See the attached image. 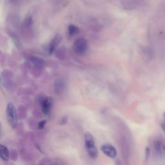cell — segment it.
Here are the masks:
<instances>
[{
  "label": "cell",
  "instance_id": "6da1fadb",
  "mask_svg": "<svg viewBox=\"0 0 165 165\" xmlns=\"http://www.w3.org/2000/svg\"><path fill=\"white\" fill-rule=\"evenodd\" d=\"M6 116L8 124L12 128H15L17 123V115L14 105L11 103L7 105Z\"/></svg>",
  "mask_w": 165,
  "mask_h": 165
},
{
  "label": "cell",
  "instance_id": "7a4b0ae2",
  "mask_svg": "<svg viewBox=\"0 0 165 165\" xmlns=\"http://www.w3.org/2000/svg\"><path fill=\"white\" fill-rule=\"evenodd\" d=\"M88 48L87 42L85 40L79 38L76 40L74 43V50L79 55H82L86 52Z\"/></svg>",
  "mask_w": 165,
  "mask_h": 165
},
{
  "label": "cell",
  "instance_id": "3957f363",
  "mask_svg": "<svg viewBox=\"0 0 165 165\" xmlns=\"http://www.w3.org/2000/svg\"><path fill=\"white\" fill-rule=\"evenodd\" d=\"M41 110L45 114H49L52 105V101L50 97H43L40 101Z\"/></svg>",
  "mask_w": 165,
  "mask_h": 165
},
{
  "label": "cell",
  "instance_id": "277c9868",
  "mask_svg": "<svg viewBox=\"0 0 165 165\" xmlns=\"http://www.w3.org/2000/svg\"><path fill=\"white\" fill-rule=\"evenodd\" d=\"M101 151L104 154L107 155L111 158H115L117 155V152L116 148L112 145L111 144H104L101 147Z\"/></svg>",
  "mask_w": 165,
  "mask_h": 165
},
{
  "label": "cell",
  "instance_id": "5b68a950",
  "mask_svg": "<svg viewBox=\"0 0 165 165\" xmlns=\"http://www.w3.org/2000/svg\"><path fill=\"white\" fill-rule=\"evenodd\" d=\"M61 41V37L59 35H56L55 37L53 38V40L51 41L50 45H49V53L52 54L54 50H56V47L58 46V45L60 43Z\"/></svg>",
  "mask_w": 165,
  "mask_h": 165
},
{
  "label": "cell",
  "instance_id": "8992f818",
  "mask_svg": "<svg viewBox=\"0 0 165 165\" xmlns=\"http://www.w3.org/2000/svg\"><path fill=\"white\" fill-rule=\"evenodd\" d=\"M65 82H64L62 79H57L54 83V90L56 92V94H61L64 89H65Z\"/></svg>",
  "mask_w": 165,
  "mask_h": 165
},
{
  "label": "cell",
  "instance_id": "52a82bcc",
  "mask_svg": "<svg viewBox=\"0 0 165 165\" xmlns=\"http://www.w3.org/2000/svg\"><path fill=\"white\" fill-rule=\"evenodd\" d=\"M85 146L86 148H92L95 146L94 137L90 132H87L85 135Z\"/></svg>",
  "mask_w": 165,
  "mask_h": 165
},
{
  "label": "cell",
  "instance_id": "ba28073f",
  "mask_svg": "<svg viewBox=\"0 0 165 165\" xmlns=\"http://www.w3.org/2000/svg\"><path fill=\"white\" fill-rule=\"evenodd\" d=\"M10 157L8 149L5 146L0 144V158H2L4 161H8Z\"/></svg>",
  "mask_w": 165,
  "mask_h": 165
},
{
  "label": "cell",
  "instance_id": "9c48e42d",
  "mask_svg": "<svg viewBox=\"0 0 165 165\" xmlns=\"http://www.w3.org/2000/svg\"><path fill=\"white\" fill-rule=\"evenodd\" d=\"M30 62L37 67H43L45 65V61L43 59L35 56H31L30 58Z\"/></svg>",
  "mask_w": 165,
  "mask_h": 165
},
{
  "label": "cell",
  "instance_id": "30bf717a",
  "mask_svg": "<svg viewBox=\"0 0 165 165\" xmlns=\"http://www.w3.org/2000/svg\"><path fill=\"white\" fill-rule=\"evenodd\" d=\"M154 146H155V150H156V152L158 154H163L164 152L165 146L160 141H155Z\"/></svg>",
  "mask_w": 165,
  "mask_h": 165
},
{
  "label": "cell",
  "instance_id": "8fae6325",
  "mask_svg": "<svg viewBox=\"0 0 165 165\" xmlns=\"http://www.w3.org/2000/svg\"><path fill=\"white\" fill-rule=\"evenodd\" d=\"M89 156L92 159H96L98 157V150L96 146H94L93 147L87 148Z\"/></svg>",
  "mask_w": 165,
  "mask_h": 165
},
{
  "label": "cell",
  "instance_id": "7c38bea8",
  "mask_svg": "<svg viewBox=\"0 0 165 165\" xmlns=\"http://www.w3.org/2000/svg\"><path fill=\"white\" fill-rule=\"evenodd\" d=\"M68 31L69 35L71 36H73L78 34L79 32V30L78 29V27H77L76 26L74 25H70L68 27Z\"/></svg>",
  "mask_w": 165,
  "mask_h": 165
},
{
  "label": "cell",
  "instance_id": "4fadbf2b",
  "mask_svg": "<svg viewBox=\"0 0 165 165\" xmlns=\"http://www.w3.org/2000/svg\"><path fill=\"white\" fill-rule=\"evenodd\" d=\"M150 148L149 147H147L146 148V150H145V161H147L148 158H149V156H150Z\"/></svg>",
  "mask_w": 165,
  "mask_h": 165
},
{
  "label": "cell",
  "instance_id": "5bb4252c",
  "mask_svg": "<svg viewBox=\"0 0 165 165\" xmlns=\"http://www.w3.org/2000/svg\"><path fill=\"white\" fill-rule=\"evenodd\" d=\"M47 123V121L46 120H43L41 121H40L38 124V128L39 129H43L44 128V126H45V124Z\"/></svg>",
  "mask_w": 165,
  "mask_h": 165
},
{
  "label": "cell",
  "instance_id": "9a60e30c",
  "mask_svg": "<svg viewBox=\"0 0 165 165\" xmlns=\"http://www.w3.org/2000/svg\"><path fill=\"white\" fill-rule=\"evenodd\" d=\"M25 25L26 26H30L32 24V18L31 17H28L25 20Z\"/></svg>",
  "mask_w": 165,
  "mask_h": 165
},
{
  "label": "cell",
  "instance_id": "2e32d148",
  "mask_svg": "<svg viewBox=\"0 0 165 165\" xmlns=\"http://www.w3.org/2000/svg\"><path fill=\"white\" fill-rule=\"evenodd\" d=\"M164 121L163 123H162L161 127H162V129L165 132V112L164 113Z\"/></svg>",
  "mask_w": 165,
  "mask_h": 165
},
{
  "label": "cell",
  "instance_id": "e0dca14e",
  "mask_svg": "<svg viewBox=\"0 0 165 165\" xmlns=\"http://www.w3.org/2000/svg\"><path fill=\"white\" fill-rule=\"evenodd\" d=\"M1 132H2V126H1V123H0V134H1Z\"/></svg>",
  "mask_w": 165,
  "mask_h": 165
},
{
  "label": "cell",
  "instance_id": "ac0fdd59",
  "mask_svg": "<svg viewBox=\"0 0 165 165\" xmlns=\"http://www.w3.org/2000/svg\"><path fill=\"white\" fill-rule=\"evenodd\" d=\"M40 165H44V164H40Z\"/></svg>",
  "mask_w": 165,
  "mask_h": 165
}]
</instances>
